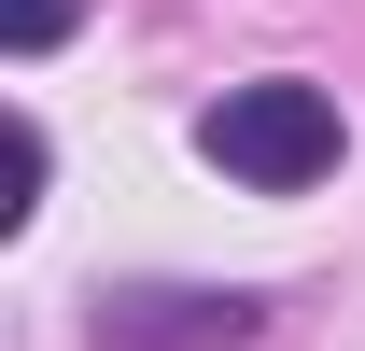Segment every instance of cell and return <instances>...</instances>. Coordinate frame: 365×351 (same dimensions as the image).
Masks as SVG:
<instances>
[{
    "instance_id": "obj_4",
    "label": "cell",
    "mask_w": 365,
    "mask_h": 351,
    "mask_svg": "<svg viewBox=\"0 0 365 351\" xmlns=\"http://www.w3.org/2000/svg\"><path fill=\"white\" fill-rule=\"evenodd\" d=\"M0 43H14V56H43V43H71V0H0Z\"/></svg>"
},
{
    "instance_id": "obj_2",
    "label": "cell",
    "mask_w": 365,
    "mask_h": 351,
    "mask_svg": "<svg viewBox=\"0 0 365 351\" xmlns=\"http://www.w3.org/2000/svg\"><path fill=\"white\" fill-rule=\"evenodd\" d=\"M239 337H267L253 295H113L98 309V351H239Z\"/></svg>"
},
{
    "instance_id": "obj_1",
    "label": "cell",
    "mask_w": 365,
    "mask_h": 351,
    "mask_svg": "<svg viewBox=\"0 0 365 351\" xmlns=\"http://www.w3.org/2000/svg\"><path fill=\"white\" fill-rule=\"evenodd\" d=\"M197 155H211L225 183H253V197H309V183L351 155V127H337L323 85H225L211 127H197Z\"/></svg>"
},
{
    "instance_id": "obj_3",
    "label": "cell",
    "mask_w": 365,
    "mask_h": 351,
    "mask_svg": "<svg viewBox=\"0 0 365 351\" xmlns=\"http://www.w3.org/2000/svg\"><path fill=\"white\" fill-rule=\"evenodd\" d=\"M0 183H14V211H0V225L43 211V127H29V113H14V141H0Z\"/></svg>"
}]
</instances>
